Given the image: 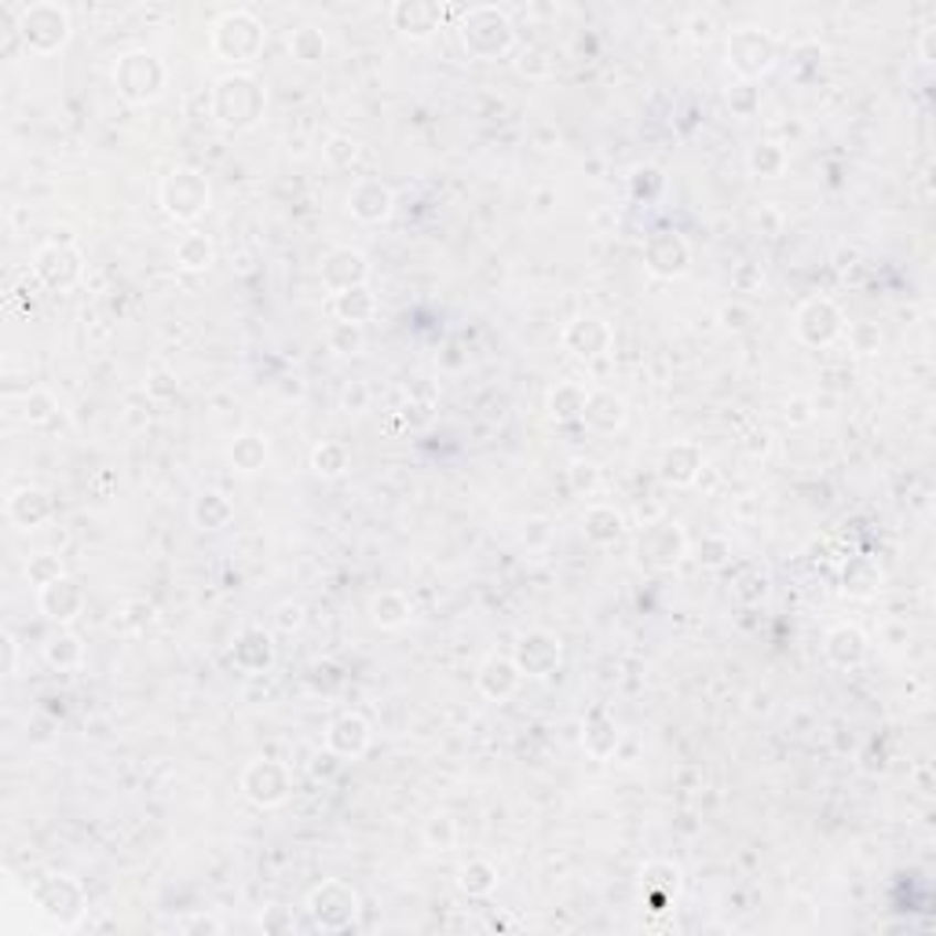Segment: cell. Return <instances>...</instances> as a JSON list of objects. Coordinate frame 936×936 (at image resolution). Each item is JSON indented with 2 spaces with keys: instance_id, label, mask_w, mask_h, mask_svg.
Masks as SVG:
<instances>
[{
  "instance_id": "cell-9",
  "label": "cell",
  "mask_w": 936,
  "mask_h": 936,
  "mask_svg": "<svg viewBox=\"0 0 936 936\" xmlns=\"http://www.w3.org/2000/svg\"><path fill=\"white\" fill-rule=\"evenodd\" d=\"M238 787H242V798L256 805V809H278V805H286L292 794V772L289 765H283V761H275V757H256L242 768Z\"/></svg>"
},
{
  "instance_id": "cell-26",
  "label": "cell",
  "mask_w": 936,
  "mask_h": 936,
  "mask_svg": "<svg viewBox=\"0 0 936 936\" xmlns=\"http://www.w3.org/2000/svg\"><path fill=\"white\" fill-rule=\"evenodd\" d=\"M4 512L19 531H38V526H44L55 517V501L49 490H41V487H19L15 494L8 498Z\"/></svg>"
},
{
  "instance_id": "cell-15",
  "label": "cell",
  "mask_w": 936,
  "mask_h": 936,
  "mask_svg": "<svg viewBox=\"0 0 936 936\" xmlns=\"http://www.w3.org/2000/svg\"><path fill=\"white\" fill-rule=\"evenodd\" d=\"M644 267L655 278H681L692 267V245L681 231H655L644 242Z\"/></svg>"
},
{
  "instance_id": "cell-6",
  "label": "cell",
  "mask_w": 936,
  "mask_h": 936,
  "mask_svg": "<svg viewBox=\"0 0 936 936\" xmlns=\"http://www.w3.org/2000/svg\"><path fill=\"white\" fill-rule=\"evenodd\" d=\"M166 63L155 52H125L114 66V85L117 96H125L128 103H155L161 92H166Z\"/></svg>"
},
{
  "instance_id": "cell-11",
  "label": "cell",
  "mask_w": 936,
  "mask_h": 936,
  "mask_svg": "<svg viewBox=\"0 0 936 936\" xmlns=\"http://www.w3.org/2000/svg\"><path fill=\"white\" fill-rule=\"evenodd\" d=\"M33 904H38L41 915H49L59 926H77V918L88 911V896L81 889L77 878H66V874H55V878H44V882L33 885Z\"/></svg>"
},
{
  "instance_id": "cell-13",
  "label": "cell",
  "mask_w": 936,
  "mask_h": 936,
  "mask_svg": "<svg viewBox=\"0 0 936 936\" xmlns=\"http://www.w3.org/2000/svg\"><path fill=\"white\" fill-rule=\"evenodd\" d=\"M637 556H640V564H648L651 571H673L688 556L684 526L673 523V520L644 523V534L637 542Z\"/></svg>"
},
{
  "instance_id": "cell-46",
  "label": "cell",
  "mask_w": 936,
  "mask_h": 936,
  "mask_svg": "<svg viewBox=\"0 0 936 936\" xmlns=\"http://www.w3.org/2000/svg\"><path fill=\"white\" fill-rule=\"evenodd\" d=\"M695 560H699V567H706V571L732 567V542L724 534H706L695 549Z\"/></svg>"
},
{
  "instance_id": "cell-23",
  "label": "cell",
  "mask_w": 936,
  "mask_h": 936,
  "mask_svg": "<svg viewBox=\"0 0 936 936\" xmlns=\"http://www.w3.org/2000/svg\"><path fill=\"white\" fill-rule=\"evenodd\" d=\"M520 684H523V673H520V666H517L512 655H498L494 651V655H487V659L479 662L476 688H479V695H483V699L506 702V699L517 695Z\"/></svg>"
},
{
  "instance_id": "cell-35",
  "label": "cell",
  "mask_w": 936,
  "mask_h": 936,
  "mask_svg": "<svg viewBox=\"0 0 936 936\" xmlns=\"http://www.w3.org/2000/svg\"><path fill=\"white\" fill-rule=\"evenodd\" d=\"M176 267H180V272H187V275H202V272H209V267H213V260H216V245H213V238H209V234H202V231H187L180 242H176Z\"/></svg>"
},
{
  "instance_id": "cell-24",
  "label": "cell",
  "mask_w": 936,
  "mask_h": 936,
  "mask_svg": "<svg viewBox=\"0 0 936 936\" xmlns=\"http://www.w3.org/2000/svg\"><path fill=\"white\" fill-rule=\"evenodd\" d=\"M370 721L362 713H341V717L330 721L326 728V751H333L341 761H359L370 751Z\"/></svg>"
},
{
  "instance_id": "cell-10",
  "label": "cell",
  "mask_w": 936,
  "mask_h": 936,
  "mask_svg": "<svg viewBox=\"0 0 936 936\" xmlns=\"http://www.w3.org/2000/svg\"><path fill=\"white\" fill-rule=\"evenodd\" d=\"M845 311L838 308L830 297H809L794 311V337L805 348H830L845 333Z\"/></svg>"
},
{
  "instance_id": "cell-18",
  "label": "cell",
  "mask_w": 936,
  "mask_h": 936,
  "mask_svg": "<svg viewBox=\"0 0 936 936\" xmlns=\"http://www.w3.org/2000/svg\"><path fill=\"white\" fill-rule=\"evenodd\" d=\"M659 479L670 487H695L702 472H706V454H702L699 443H670L662 454H659Z\"/></svg>"
},
{
  "instance_id": "cell-38",
  "label": "cell",
  "mask_w": 936,
  "mask_h": 936,
  "mask_svg": "<svg viewBox=\"0 0 936 936\" xmlns=\"http://www.w3.org/2000/svg\"><path fill=\"white\" fill-rule=\"evenodd\" d=\"M746 169L761 176V180H779V176H787L790 169V150L776 143V139H757V143L746 150Z\"/></svg>"
},
{
  "instance_id": "cell-1",
  "label": "cell",
  "mask_w": 936,
  "mask_h": 936,
  "mask_svg": "<svg viewBox=\"0 0 936 936\" xmlns=\"http://www.w3.org/2000/svg\"><path fill=\"white\" fill-rule=\"evenodd\" d=\"M209 107H213L216 125L231 128V132H249L267 114V88L249 70H234V74H224L213 85Z\"/></svg>"
},
{
  "instance_id": "cell-33",
  "label": "cell",
  "mask_w": 936,
  "mask_h": 936,
  "mask_svg": "<svg viewBox=\"0 0 936 936\" xmlns=\"http://www.w3.org/2000/svg\"><path fill=\"white\" fill-rule=\"evenodd\" d=\"M882 585H885V571L878 567L874 556H849L845 564H841V589L849 596L868 600V596H874Z\"/></svg>"
},
{
  "instance_id": "cell-43",
  "label": "cell",
  "mask_w": 936,
  "mask_h": 936,
  "mask_svg": "<svg viewBox=\"0 0 936 936\" xmlns=\"http://www.w3.org/2000/svg\"><path fill=\"white\" fill-rule=\"evenodd\" d=\"M311 468H315V476H322V479H341L351 468V450L337 439H322L319 447L311 450Z\"/></svg>"
},
{
  "instance_id": "cell-30",
  "label": "cell",
  "mask_w": 936,
  "mask_h": 936,
  "mask_svg": "<svg viewBox=\"0 0 936 936\" xmlns=\"http://www.w3.org/2000/svg\"><path fill=\"white\" fill-rule=\"evenodd\" d=\"M582 534H585V542H593V545H600V549L615 545L618 538L626 534V517H623V509H615V506H604V501H596V506L585 509V517H582Z\"/></svg>"
},
{
  "instance_id": "cell-36",
  "label": "cell",
  "mask_w": 936,
  "mask_h": 936,
  "mask_svg": "<svg viewBox=\"0 0 936 936\" xmlns=\"http://www.w3.org/2000/svg\"><path fill=\"white\" fill-rule=\"evenodd\" d=\"M227 458L234 465V472L256 476V472H264L267 458H272V447H267V439L260 436V432H242V436H234Z\"/></svg>"
},
{
  "instance_id": "cell-2",
  "label": "cell",
  "mask_w": 936,
  "mask_h": 936,
  "mask_svg": "<svg viewBox=\"0 0 936 936\" xmlns=\"http://www.w3.org/2000/svg\"><path fill=\"white\" fill-rule=\"evenodd\" d=\"M458 38H461V49L472 59H483V63L506 59L517 49V26H512V19L494 4L468 8L458 22Z\"/></svg>"
},
{
  "instance_id": "cell-31",
  "label": "cell",
  "mask_w": 936,
  "mask_h": 936,
  "mask_svg": "<svg viewBox=\"0 0 936 936\" xmlns=\"http://www.w3.org/2000/svg\"><path fill=\"white\" fill-rule=\"evenodd\" d=\"M370 623L377 629H403L414 618V600L403 589H381L370 596Z\"/></svg>"
},
{
  "instance_id": "cell-12",
  "label": "cell",
  "mask_w": 936,
  "mask_h": 936,
  "mask_svg": "<svg viewBox=\"0 0 936 936\" xmlns=\"http://www.w3.org/2000/svg\"><path fill=\"white\" fill-rule=\"evenodd\" d=\"M33 275H38V283L44 289L66 292L85 278V256H81V249L70 238L49 242V245H41L38 256H33Z\"/></svg>"
},
{
  "instance_id": "cell-8",
  "label": "cell",
  "mask_w": 936,
  "mask_h": 936,
  "mask_svg": "<svg viewBox=\"0 0 936 936\" xmlns=\"http://www.w3.org/2000/svg\"><path fill=\"white\" fill-rule=\"evenodd\" d=\"M724 55H728V70L740 81H757L768 74L772 66H776L779 59V49L776 41L768 38L765 30L757 26H743V30H732L728 44H724Z\"/></svg>"
},
{
  "instance_id": "cell-53",
  "label": "cell",
  "mask_w": 936,
  "mask_h": 936,
  "mask_svg": "<svg viewBox=\"0 0 936 936\" xmlns=\"http://www.w3.org/2000/svg\"><path fill=\"white\" fill-rule=\"evenodd\" d=\"M717 322H721V330L743 333V330H751L754 308H751V304H743V300H732V304H724V308L717 311Z\"/></svg>"
},
{
  "instance_id": "cell-58",
  "label": "cell",
  "mask_w": 936,
  "mask_h": 936,
  "mask_svg": "<svg viewBox=\"0 0 936 936\" xmlns=\"http://www.w3.org/2000/svg\"><path fill=\"white\" fill-rule=\"evenodd\" d=\"M783 417H787L790 425H809L816 414H812V403L805 400V395H794V400H787V406H783Z\"/></svg>"
},
{
  "instance_id": "cell-21",
  "label": "cell",
  "mask_w": 936,
  "mask_h": 936,
  "mask_svg": "<svg viewBox=\"0 0 936 936\" xmlns=\"http://www.w3.org/2000/svg\"><path fill=\"white\" fill-rule=\"evenodd\" d=\"M392 26L410 41H428L436 38L443 26V4L436 0H395L389 8Z\"/></svg>"
},
{
  "instance_id": "cell-44",
  "label": "cell",
  "mask_w": 936,
  "mask_h": 936,
  "mask_svg": "<svg viewBox=\"0 0 936 936\" xmlns=\"http://www.w3.org/2000/svg\"><path fill=\"white\" fill-rule=\"evenodd\" d=\"M326 348H330L333 355H341V359L359 355V351L366 348V326L333 322V326H330V333H326Z\"/></svg>"
},
{
  "instance_id": "cell-60",
  "label": "cell",
  "mask_w": 936,
  "mask_h": 936,
  "mask_svg": "<svg viewBox=\"0 0 936 936\" xmlns=\"http://www.w3.org/2000/svg\"><path fill=\"white\" fill-rule=\"evenodd\" d=\"M0 640H4V666H0V673L11 677V673H15V666H19V640H15V634H4Z\"/></svg>"
},
{
  "instance_id": "cell-16",
  "label": "cell",
  "mask_w": 936,
  "mask_h": 936,
  "mask_svg": "<svg viewBox=\"0 0 936 936\" xmlns=\"http://www.w3.org/2000/svg\"><path fill=\"white\" fill-rule=\"evenodd\" d=\"M348 213L351 220H359V224H366V227L384 224V220L395 213L392 187L384 180H373V176H362V180L351 183V191H348Z\"/></svg>"
},
{
  "instance_id": "cell-57",
  "label": "cell",
  "mask_w": 936,
  "mask_h": 936,
  "mask_svg": "<svg viewBox=\"0 0 936 936\" xmlns=\"http://www.w3.org/2000/svg\"><path fill=\"white\" fill-rule=\"evenodd\" d=\"M304 626V604L300 600H286L275 607V629H283V634H292V629Z\"/></svg>"
},
{
  "instance_id": "cell-14",
  "label": "cell",
  "mask_w": 936,
  "mask_h": 936,
  "mask_svg": "<svg viewBox=\"0 0 936 936\" xmlns=\"http://www.w3.org/2000/svg\"><path fill=\"white\" fill-rule=\"evenodd\" d=\"M512 659H517L523 677H534V681H545L560 670L564 662V640L549 629H526L520 634L517 648H512Z\"/></svg>"
},
{
  "instance_id": "cell-4",
  "label": "cell",
  "mask_w": 936,
  "mask_h": 936,
  "mask_svg": "<svg viewBox=\"0 0 936 936\" xmlns=\"http://www.w3.org/2000/svg\"><path fill=\"white\" fill-rule=\"evenodd\" d=\"M158 202L166 209V216L176 220V224H194L198 216L209 213L213 205V187L198 169H172L169 176H161L158 187Z\"/></svg>"
},
{
  "instance_id": "cell-19",
  "label": "cell",
  "mask_w": 936,
  "mask_h": 936,
  "mask_svg": "<svg viewBox=\"0 0 936 936\" xmlns=\"http://www.w3.org/2000/svg\"><path fill=\"white\" fill-rule=\"evenodd\" d=\"M560 341H564V348L571 351V355L596 359V355H604V351H611L615 330H611V322L600 319V315H582V319H571L564 326Z\"/></svg>"
},
{
  "instance_id": "cell-51",
  "label": "cell",
  "mask_w": 936,
  "mask_h": 936,
  "mask_svg": "<svg viewBox=\"0 0 936 936\" xmlns=\"http://www.w3.org/2000/svg\"><path fill=\"white\" fill-rule=\"evenodd\" d=\"M55 410H59V403H55V395H52V392H44V389H30L26 403H22V417H26L30 425H49V421L55 417Z\"/></svg>"
},
{
  "instance_id": "cell-5",
  "label": "cell",
  "mask_w": 936,
  "mask_h": 936,
  "mask_svg": "<svg viewBox=\"0 0 936 936\" xmlns=\"http://www.w3.org/2000/svg\"><path fill=\"white\" fill-rule=\"evenodd\" d=\"M15 33L22 38L30 52L38 55H52L59 49H66L70 33H74V22H70V11L63 4H52V0H41V4H26L19 11Z\"/></svg>"
},
{
  "instance_id": "cell-27",
  "label": "cell",
  "mask_w": 936,
  "mask_h": 936,
  "mask_svg": "<svg viewBox=\"0 0 936 936\" xmlns=\"http://www.w3.org/2000/svg\"><path fill=\"white\" fill-rule=\"evenodd\" d=\"M626 417H629L626 400L607 389L589 392V400H585V410H582V425L596 432V436H615V432L626 425Z\"/></svg>"
},
{
  "instance_id": "cell-28",
  "label": "cell",
  "mask_w": 936,
  "mask_h": 936,
  "mask_svg": "<svg viewBox=\"0 0 936 936\" xmlns=\"http://www.w3.org/2000/svg\"><path fill=\"white\" fill-rule=\"evenodd\" d=\"M618 743H623V732H618L611 713L604 706L589 710V717L582 721V751L593 761H607V757H615Z\"/></svg>"
},
{
  "instance_id": "cell-17",
  "label": "cell",
  "mask_w": 936,
  "mask_h": 936,
  "mask_svg": "<svg viewBox=\"0 0 936 936\" xmlns=\"http://www.w3.org/2000/svg\"><path fill=\"white\" fill-rule=\"evenodd\" d=\"M319 275H322V286L330 297L348 292V289H359V286H370V256L359 253V249H333L322 260Z\"/></svg>"
},
{
  "instance_id": "cell-47",
  "label": "cell",
  "mask_w": 936,
  "mask_h": 936,
  "mask_svg": "<svg viewBox=\"0 0 936 936\" xmlns=\"http://www.w3.org/2000/svg\"><path fill=\"white\" fill-rule=\"evenodd\" d=\"M724 99H728L732 117H740V121H751V117L761 110V88L754 85V81H735V85L724 92Z\"/></svg>"
},
{
  "instance_id": "cell-41",
  "label": "cell",
  "mask_w": 936,
  "mask_h": 936,
  "mask_svg": "<svg viewBox=\"0 0 936 936\" xmlns=\"http://www.w3.org/2000/svg\"><path fill=\"white\" fill-rule=\"evenodd\" d=\"M498 868L490 860H468L465 868L458 871V889L461 893L468 896V900H483V896H490L498 889Z\"/></svg>"
},
{
  "instance_id": "cell-56",
  "label": "cell",
  "mask_w": 936,
  "mask_h": 936,
  "mask_svg": "<svg viewBox=\"0 0 936 936\" xmlns=\"http://www.w3.org/2000/svg\"><path fill=\"white\" fill-rule=\"evenodd\" d=\"M341 410L344 414H366L370 410V389L362 381H351L341 392Z\"/></svg>"
},
{
  "instance_id": "cell-29",
  "label": "cell",
  "mask_w": 936,
  "mask_h": 936,
  "mask_svg": "<svg viewBox=\"0 0 936 936\" xmlns=\"http://www.w3.org/2000/svg\"><path fill=\"white\" fill-rule=\"evenodd\" d=\"M677 889H681V871L666 860H655L640 871V893L651 904V911H666L677 900Z\"/></svg>"
},
{
  "instance_id": "cell-55",
  "label": "cell",
  "mask_w": 936,
  "mask_h": 936,
  "mask_svg": "<svg viewBox=\"0 0 936 936\" xmlns=\"http://www.w3.org/2000/svg\"><path fill=\"white\" fill-rule=\"evenodd\" d=\"M180 392V381H176V373H169V370H155L147 377V395L150 400H158V403H166V400H172V395Z\"/></svg>"
},
{
  "instance_id": "cell-45",
  "label": "cell",
  "mask_w": 936,
  "mask_h": 936,
  "mask_svg": "<svg viewBox=\"0 0 936 936\" xmlns=\"http://www.w3.org/2000/svg\"><path fill=\"white\" fill-rule=\"evenodd\" d=\"M662 191H666V176H662V169H655V166H640V169H634V176H629V198H634V202H655V198H662Z\"/></svg>"
},
{
  "instance_id": "cell-34",
  "label": "cell",
  "mask_w": 936,
  "mask_h": 936,
  "mask_svg": "<svg viewBox=\"0 0 936 936\" xmlns=\"http://www.w3.org/2000/svg\"><path fill=\"white\" fill-rule=\"evenodd\" d=\"M330 311L337 322H351V326H366L377 319L381 304L373 297L370 286H359V289H348V292H337L330 297Z\"/></svg>"
},
{
  "instance_id": "cell-61",
  "label": "cell",
  "mask_w": 936,
  "mask_h": 936,
  "mask_svg": "<svg viewBox=\"0 0 936 936\" xmlns=\"http://www.w3.org/2000/svg\"><path fill=\"white\" fill-rule=\"evenodd\" d=\"M224 926H220L216 918H194V922H187V933H220Z\"/></svg>"
},
{
  "instance_id": "cell-20",
  "label": "cell",
  "mask_w": 936,
  "mask_h": 936,
  "mask_svg": "<svg viewBox=\"0 0 936 936\" xmlns=\"http://www.w3.org/2000/svg\"><path fill=\"white\" fill-rule=\"evenodd\" d=\"M38 607L55 626H70L74 618H81V611H85V589H81L77 578L59 575L55 582L38 589Z\"/></svg>"
},
{
  "instance_id": "cell-48",
  "label": "cell",
  "mask_w": 936,
  "mask_h": 936,
  "mask_svg": "<svg viewBox=\"0 0 936 936\" xmlns=\"http://www.w3.org/2000/svg\"><path fill=\"white\" fill-rule=\"evenodd\" d=\"M567 487L575 490L578 498H593L600 490V468L589 458H575L567 465Z\"/></svg>"
},
{
  "instance_id": "cell-32",
  "label": "cell",
  "mask_w": 936,
  "mask_h": 936,
  "mask_svg": "<svg viewBox=\"0 0 936 936\" xmlns=\"http://www.w3.org/2000/svg\"><path fill=\"white\" fill-rule=\"evenodd\" d=\"M732 596L746 607H757L768 600L772 593V575L765 567L757 564V560H743V564H735L732 571V582H728Z\"/></svg>"
},
{
  "instance_id": "cell-3",
  "label": "cell",
  "mask_w": 936,
  "mask_h": 936,
  "mask_svg": "<svg viewBox=\"0 0 936 936\" xmlns=\"http://www.w3.org/2000/svg\"><path fill=\"white\" fill-rule=\"evenodd\" d=\"M209 44H213L216 59H224V63L249 66L264 52L267 30H264V22L253 15V11H245V8L224 11V15L213 22V38H209Z\"/></svg>"
},
{
  "instance_id": "cell-39",
  "label": "cell",
  "mask_w": 936,
  "mask_h": 936,
  "mask_svg": "<svg viewBox=\"0 0 936 936\" xmlns=\"http://www.w3.org/2000/svg\"><path fill=\"white\" fill-rule=\"evenodd\" d=\"M44 662L59 673H74L85 666V644H81L77 634H70V629H59V634L44 640Z\"/></svg>"
},
{
  "instance_id": "cell-50",
  "label": "cell",
  "mask_w": 936,
  "mask_h": 936,
  "mask_svg": "<svg viewBox=\"0 0 936 936\" xmlns=\"http://www.w3.org/2000/svg\"><path fill=\"white\" fill-rule=\"evenodd\" d=\"M841 337H849V348L857 351V355H878V351H882V330H878L874 322H852L845 326Z\"/></svg>"
},
{
  "instance_id": "cell-22",
  "label": "cell",
  "mask_w": 936,
  "mask_h": 936,
  "mask_svg": "<svg viewBox=\"0 0 936 936\" xmlns=\"http://www.w3.org/2000/svg\"><path fill=\"white\" fill-rule=\"evenodd\" d=\"M278 651H275V640L267 629L253 626V629H242L238 637H234V648H231V662L234 670L245 673V677H260L275 666Z\"/></svg>"
},
{
  "instance_id": "cell-37",
  "label": "cell",
  "mask_w": 936,
  "mask_h": 936,
  "mask_svg": "<svg viewBox=\"0 0 936 936\" xmlns=\"http://www.w3.org/2000/svg\"><path fill=\"white\" fill-rule=\"evenodd\" d=\"M191 520L198 531H224V526L234 520V506L224 490H202L191 506Z\"/></svg>"
},
{
  "instance_id": "cell-62",
  "label": "cell",
  "mask_w": 936,
  "mask_h": 936,
  "mask_svg": "<svg viewBox=\"0 0 936 936\" xmlns=\"http://www.w3.org/2000/svg\"><path fill=\"white\" fill-rule=\"evenodd\" d=\"M933 41H936V30H922V44H918L922 63H933Z\"/></svg>"
},
{
  "instance_id": "cell-49",
  "label": "cell",
  "mask_w": 936,
  "mask_h": 936,
  "mask_svg": "<svg viewBox=\"0 0 936 936\" xmlns=\"http://www.w3.org/2000/svg\"><path fill=\"white\" fill-rule=\"evenodd\" d=\"M425 841H428V849H436V852H450L458 845V823H454V816L436 812L432 819H425Z\"/></svg>"
},
{
  "instance_id": "cell-54",
  "label": "cell",
  "mask_w": 936,
  "mask_h": 936,
  "mask_svg": "<svg viewBox=\"0 0 936 936\" xmlns=\"http://www.w3.org/2000/svg\"><path fill=\"white\" fill-rule=\"evenodd\" d=\"M59 575H66L63 571V564H59V556H52V553H41V556H33L30 564H26V578H30V585H49V582H55Z\"/></svg>"
},
{
  "instance_id": "cell-7",
  "label": "cell",
  "mask_w": 936,
  "mask_h": 936,
  "mask_svg": "<svg viewBox=\"0 0 936 936\" xmlns=\"http://www.w3.org/2000/svg\"><path fill=\"white\" fill-rule=\"evenodd\" d=\"M362 900L341 878H326L308 893V915L322 933H344L359 922Z\"/></svg>"
},
{
  "instance_id": "cell-25",
  "label": "cell",
  "mask_w": 936,
  "mask_h": 936,
  "mask_svg": "<svg viewBox=\"0 0 936 936\" xmlns=\"http://www.w3.org/2000/svg\"><path fill=\"white\" fill-rule=\"evenodd\" d=\"M868 651H871L868 634H863L860 626H852V623L834 626L827 634V640H823V655H827V662L834 666V670H860L863 659H868Z\"/></svg>"
},
{
  "instance_id": "cell-42",
  "label": "cell",
  "mask_w": 936,
  "mask_h": 936,
  "mask_svg": "<svg viewBox=\"0 0 936 936\" xmlns=\"http://www.w3.org/2000/svg\"><path fill=\"white\" fill-rule=\"evenodd\" d=\"M326 52H330V41H326V33L319 26H297L289 33V55L300 66H319Z\"/></svg>"
},
{
  "instance_id": "cell-40",
  "label": "cell",
  "mask_w": 936,
  "mask_h": 936,
  "mask_svg": "<svg viewBox=\"0 0 936 936\" xmlns=\"http://www.w3.org/2000/svg\"><path fill=\"white\" fill-rule=\"evenodd\" d=\"M585 400H589V392H585L578 381L556 384V389L549 392V417H553L556 425H575V421H582Z\"/></svg>"
},
{
  "instance_id": "cell-59",
  "label": "cell",
  "mask_w": 936,
  "mask_h": 936,
  "mask_svg": "<svg viewBox=\"0 0 936 936\" xmlns=\"http://www.w3.org/2000/svg\"><path fill=\"white\" fill-rule=\"evenodd\" d=\"M688 33H692V41H710L713 38V19L695 11V15L688 19Z\"/></svg>"
},
{
  "instance_id": "cell-52",
  "label": "cell",
  "mask_w": 936,
  "mask_h": 936,
  "mask_svg": "<svg viewBox=\"0 0 936 936\" xmlns=\"http://www.w3.org/2000/svg\"><path fill=\"white\" fill-rule=\"evenodd\" d=\"M322 155L333 169H351L359 161V143L351 136H330L322 147Z\"/></svg>"
}]
</instances>
